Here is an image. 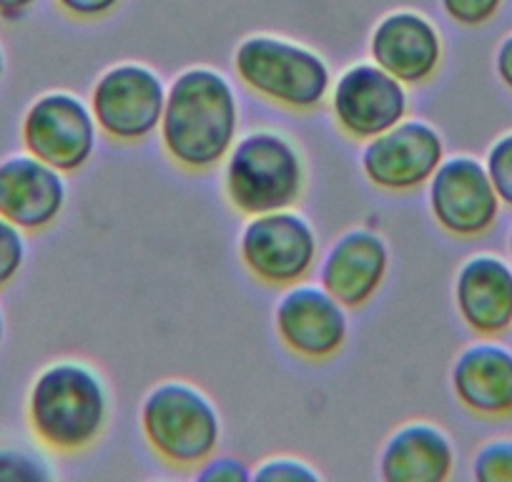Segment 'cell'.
Returning <instances> with one entry per match:
<instances>
[{
    "label": "cell",
    "instance_id": "cell-1",
    "mask_svg": "<svg viewBox=\"0 0 512 482\" xmlns=\"http://www.w3.org/2000/svg\"><path fill=\"white\" fill-rule=\"evenodd\" d=\"M161 141L189 171H206L229 156L239 131V103L231 83L214 68H189L166 91Z\"/></svg>",
    "mask_w": 512,
    "mask_h": 482
},
{
    "label": "cell",
    "instance_id": "cell-2",
    "mask_svg": "<svg viewBox=\"0 0 512 482\" xmlns=\"http://www.w3.org/2000/svg\"><path fill=\"white\" fill-rule=\"evenodd\" d=\"M106 382L93 367L61 359L38 372L28 392V422L38 440L58 452H78L108 425Z\"/></svg>",
    "mask_w": 512,
    "mask_h": 482
},
{
    "label": "cell",
    "instance_id": "cell-3",
    "mask_svg": "<svg viewBox=\"0 0 512 482\" xmlns=\"http://www.w3.org/2000/svg\"><path fill=\"white\" fill-rule=\"evenodd\" d=\"M224 191L241 214L292 209L304 191V161L297 146L274 131H251L231 146Z\"/></svg>",
    "mask_w": 512,
    "mask_h": 482
},
{
    "label": "cell",
    "instance_id": "cell-4",
    "mask_svg": "<svg viewBox=\"0 0 512 482\" xmlns=\"http://www.w3.org/2000/svg\"><path fill=\"white\" fill-rule=\"evenodd\" d=\"M141 430L159 457L179 467L204 465L221 440L214 402L181 380L161 382L141 405Z\"/></svg>",
    "mask_w": 512,
    "mask_h": 482
},
{
    "label": "cell",
    "instance_id": "cell-5",
    "mask_svg": "<svg viewBox=\"0 0 512 482\" xmlns=\"http://www.w3.org/2000/svg\"><path fill=\"white\" fill-rule=\"evenodd\" d=\"M236 76L267 101L294 111H312L327 98L332 73L312 48L277 36H251L234 56Z\"/></svg>",
    "mask_w": 512,
    "mask_h": 482
},
{
    "label": "cell",
    "instance_id": "cell-6",
    "mask_svg": "<svg viewBox=\"0 0 512 482\" xmlns=\"http://www.w3.org/2000/svg\"><path fill=\"white\" fill-rule=\"evenodd\" d=\"M239 254L259 282L292 287L302 282L317 262V231L292 209L256 214L241 231Z\"/></svg>",
    "mask_w": 512,
    "mask_h": 482
},
{
    "label": "cell",
    "instance_id": "cell-7",
    "mask_svg": "<svg viewBox=\"0 0 512 482\" xmlns=\"http://www.w3.org/2000/svg\"><path fill=\"white\" fill-rule=\"evenodd\" d=\"M161 76L141 63H118L96 81L91 111L98 129L113 141H144L161 126L166 106Z\"/></svg>",
    "mask_w": 512,
    "mask_h": 482
},
{
    "label": "cell",
    "instance_id": "cell-8",
    "mask_svg": "<svg viewBox=\"0 0 512 482\" xmlns=\"http://www.w3.org/2000/svg\"><path fill=\"white\" fill-rule=\"evenodd\" d=\"M23 146L61 174L83 169L96 151L98 124L91 106L66 91L43 93L23 116Z\"/></svg>",
    "mask_w": 512,
    "mask_h": 482
},
{
    "label": "cell",
    "instance_id": "cell-9",
    "mask_svg": "<svg viewBox=\"0 0 512 482\" xmlns=\"http://www.w3.org/2000/svg\"><path fill=\"white\" fill-rule=\"evenodd\" d=\"M445 159V141L425 118H402L390 131L367 141L362 171L377 189L415 191L430 184Z\"/></svg>",
    "mask_w": 512,
    "mask_h": 482
},
{
    "label": "cell",
    "instance_id": "cell-10",
    "mask_svg": "<svg viewBox=\"0 0 512 482\" xmlns=\"http://www.w3.org/2000/svg\"><path fill=\"white\" fill-rule=\"evenodd\" d=\"M500 196L482 161L472 156L442 159L430 179V211L452 236L472 239L485 234L500 216Z\"/></svg>",
    "mask_w": 512,
    "mask_h": 482
},
{
    "label": "cell",
    "instance_id": "cell-11",
    "mask_svg": "<svg viewBox=\"0 0 512 482\" xmlns=\"http://www.w3.org/2000/svg\"><path fill=\"white\" fill-rule=\"evenodd\" d=\"M332 111L349 139L369 141L407 116V88L377 63H354L337 78Z\"/></svg>",
    "mask_w": 512,
    "mask_h": 482
},
{
    "label": "cell",
    "instance_id": "cell-12",
    "mask_svg": "<svg viewBox=\"0 0 512 482\" xmlns=\"http://www.w3.org/2000/svg\"><path fill=\"white\" fill-rule=\"evenodd\" d=\"M277 332L294 354L312 362L334 357L347 342V314L322 284H292L279 299Z\"/></svg>",
    "mask_w": 512,
    "mask_h": 482
},
{
    "label": "cell",
    "instance_id": "cell-13",
    "mask_svg": "<svg viewBox=\"0 0 512 482\" xmlns=\"http://www.w3.org/2000/svg\"><path fill=\"white\" fill-rule=\"evenodd\" d=\"M66 206L63 174L46 161L26 154L0 161V216L23 231H41Z\"/></svg>",
    "mask_w": 512,
    "mask_h": 482
},
{
    "label": "cell",
    "instance_id": "cell-14",
    "mask_svg": "<svg viewBox=\"0 0 512 482\" xmlns=\"http://www.w3.org/2000/svg\"><path fill=\"white\" fill-rule=\"evenodd\" d=\"M390 249L379 234L352 229L339 236L319 267V284L344 307H362L382 287Z\"/></svg>",
    "mask_w": 512,
    "mask_h": 482
},
{
    "label": "cell",
    "instance_id": "cell-15",
    "mask_svg": "<svg viewBox=\"0 0 512 482\" xmlns=\"http://www.w3.org/2000/svg\"><path fill=\"white\" fill-rule=\"evenodd\" d=\"M372 61L395 76L397 81L425 83L437 73L442 63V38L437 28L420 13H390L374 28Z\"/></svg>",
    "mask_w": 512,
    "mask_h": 482
},
{
    "label": "cell",
    "instance_id": "cell-16",
    "mask_svg": "<svg viewBox=\"0 0 512 482\" xmlns=\"http://www.w3.org/2000/svg\"><path fill=\"white\" fill-rule=\"evenodd\" d=\"M455 304L462 322L482 337L512 327V264L495 254H475L455 279Z\"/></svg>",
    "mask_w": 512,
    "mask_h": 482
},
{
    "label": "cell",
    "instance_id": "cell-17",
    "mask_svg": "<svg viewBox=\"0 0 512 482\" xmlns=\"http://www.w3.org/2000/svg\"><path fill=\"white\" fill-rule=\"evenodd\" d=\"M452 390L472 415H512V349L500 342H475L452 365Z\"/></svg>",
    "mask_w": 512,
    "mask_h": 482
},
{
    "label": "cell",
    "instance_id": "cell-18",
    "mask_svg": "<svg viewBox=\"0 0 512 482\" xmlns=\"http://www.w3.org/2000/svg\"><path fill=\"white\" fill-rule=\"evenodd\" d=\"M452 465L450 435L432 422H410L395 430L379 455V475L387 482H442Z\"/></svg>",
    "mask_w": 512,
    "mask_h": 482
},
{
    "label": "cell",
    "instance_id": "cell-19",
    "mask_svg": "<svg viewBox=\"0 0 512 482\" xmlns=\"http://www.w3.org/2000/svg\"><path fill=\"white\" fill-rule=\"evenodd\" d=\"M53 470L43 455L23 447L0 450V480L6 482H43L51 480Z\"/></svg>",
    "mask_w": 512,
    "mask_h": 482
},
{
    "label": "cell",
    "instance_id": "cell-20",
    "mask_svg": "<svg viewBox=\"0 0 512 482\" xmlns=\"http://www.w3.org/2000/svg\"><path fill=\"white\" fill-rule=\"evenodd\" d=\"M472 477L480 482H512V440L500 437L477 450Z\"/></svg>",
    "mask_w": 512,
    "mask_h": 482
},
{
    "label": "cell",
    "instance_id": "cell-21",
    "mask_svg": "<svg viewBox=\"0 0 512 482\" xmlns=\"http://www.w3.org/2000/svg\"><path fill=\"white\" fill-rule=\"evenodd\" d=\"M26 264V236L23 229L0 216V289L8 287Z\"/></svg>",
    "mask_w": 512,
    "mask_h": 482
},
{
    "label": "cell",
    "instance_id": "cell-22",
    "mask_svg": "<svg viewBox=\"0 0 512 482\" xmlns=\"http://www.w3.org/2000/svg\"><path fill=\"white\" fill-rule=\"evenodd\" d=\"M485 169L502 204L512 209V131L500 136V139L490 146L485 159Z\"/></svg>",
    "mask_w": 512,
    "mask_h": 482
},
{
    "label": "cell",
    "instance_id": "cell-23",
    "mask_svg": "<svg viewBox=\"0 0 512 482\" xmlns=\"http://www.w3.org/2000/svg\"><path fill=\"white\" fill-rule=\"evenodd\" d=\"M254 480H272V482H302V480H319V472L309 462L299 457H269L262 465L251 470Z\"/></svg>",
    "mask_w": 512,
    "mask_h": 482
},
{
    "label": "cell",
    "instance_id": "cell-24",
    "mask_svg": "<svg viewBox=\"0 0 512 482\" xmlns=\"http://www.w3.org/2000/svg\"><path fill=\"white\" fill-rule=\"evenodd\" d=\"M502 0H442L447 16L460 26H482L500 11Z\"/></svg>",
    "mask_w": 512,
    "mask_h": 482
},
{
    "label": "cell",
    "instance_id": "cell-25",
    "mask_svg": "<svg viewBox=\"0 0 512 482\" xmlns=\"http://www.w3.org/2000/svg\"><path fill=\"white\" fill-rule=\"evenodd\" d=\"M201 482H246L251 480V470L236 457H214L204 462L199 472H196Z\"/></svg>",
    "mask_w": 512,
    "mask_h": 482
},
{
    "label": "cell",
    "instance_id": "cell-26",
    "mask_svg": "<svg viewBox=\"0 0 512 482\" xmlns=\"http://www.w3.org/2000/svg\"><path fill=\"white\" fill-rule=\"evenodd\" d=\"M121 0H58V6L73 18H101L111 13Z\"/></svg>",
    "mask_w": 512,
    "mask_h": 482
},
{
    "label": "cell",
    "instance_id": "cell-27",
    "mask_svg": "<svg viewBox=\"0 0 512 482\" xmlns=\"http://www.w3.org/2000/svg\"><path fill=\"white\" fill-rule=\"evenodd\" d=\"M495 71L497 78L512 91V36H507L505 41L500 43V48H497Z\"/></svg>",
    "mask_w": 512,
    "mask_h": 482
},
{
    "label": "cell",
    "instance_id": "cell-28",
    "mask_svg": "<svg viewBox=\"0 0 512 482\" xmlns=\"http://www.w3.org/2000/svg\"><path fill=\"white\" fill-rule=\"evenodd\" d=\"M36 0H0V16L3 18H18L26 13Z\"/></svg>",
    "mask_w": 512,
    "mask_h": 482
},
{
    "label": "cell",
    "instance_id": "cell-29",
    "mask_svg": "<svg viewBox=\"0 0 512 482\" xmlns=\"http://www.w3.org/2000/svg\"><path fill=\"white\" fill-rule=\"evenodd\" d=\"M3 337H6V317H3V309H0V344H3Z\"/></svg>",
    "mask_w": 512,
    "mask_h": 482
},
{
    "label": "cell",
    "instance_id": "cell-30",
    "mask_svg": "<svg viewBox=\"0 0 512 482\" xmlns=\"http://www.w3.org/2000/svg\"><path fill=\"white\" fill-rule=\"evenodd\" d=\"M3 73H6V53L0 48V81H3Z\"/></svg>",
    "mask_w": 512,
    "mask_h": 482
},
{
    "label": "cell",
    "instance_id": "cell-31",
    "mask_svg": "<svg viewBox=\"0 0 512 482\" xmlns=\"http://www.w3.org/2000/svg\"><path fill=\"white\" fill-rule=\"evenodd\" d=\"M507 249H510V259H512V231H510V239H507Z\"/></svg>",
    "mask_w": 512,
    "mask_h": 482
}]
</instances>
